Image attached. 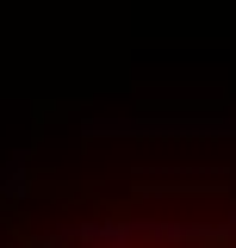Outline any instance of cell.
<instances>
[{"label": "cell", "instance_id": "6da1fadb", "mask_svg": "<svg viewBox=\"0 0 236 248\" xmlns=\"http://www.w3.org/2000/svg\"><path fill=\"white\" fill-rule=\"evenodd\" d=\"M0 248H236V168H50L0 186Z\"/></svg>", "mask_w": 236, "mask_h": 248}]
</instances>
